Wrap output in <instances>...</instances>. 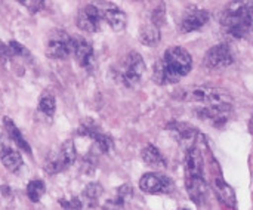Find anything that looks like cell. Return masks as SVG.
<instances>
[{
	"label": "cell",
	"instance_id": "cell-11",
	"mask_svg": "<svg viewBox=\"0 0 253 210\" xmlns=\"http://www.w3.org/2000/svg\"><path fill=\"white\" fill-rule=\"evenodd\" d=\"M184 166L185 176H205V157L202 153V145L185 150Z\"/></svg>",
	"mask_w": 253,
	"mask_h": 210
},
{
	"label": "cell",
	"instance_id": "cell-14",
	"mask_svg": "<svg viewBox=\"0 0 253 210\" xmlns=\"http://www.w3.org/2000/svg\"><path fill=\"white\" fill-rule=\"evenodd\" d=\"M79 65L84 70H92L95 65V52L89 40L83 37H74V50H73Z\"/></svg>",
	"mask_w": 253,
	"mask_h": 210
},
{
	"label": "cell",
	"instance_id": "cell-32",
	"mask_svg": "<svg viewBox=\"0 0 253 210\" xmlns=\"http://www.w3.org/2000/svg\"><path fill=\"white\" fill-rule=\"evenodd\" d=\"M0 56H1L3 59H10V58L13 56L12 52H10V49H9V46L4 44L1 40H0Z\"/></svg>",
	"mask_w": 253,
	"mask_h": 210
},
{
	"label": "cell",
	"instance_id": "cell-6",
	"mask_svg": "<svg viewBox=\"0 0 253 210\" xmlns=\"http://www.w3.org/2000/svg\"><path fill=\"white\" fill-rule=\"evenodd\" d=\"M74 50V39L65 30H52L47 40L44 53L52 59H64Z\"/></svg>",
	"mask_w": 253,
	"mask_h": 210
},
{
	"label": "cell",
	"instance_id": "cell-3",
	"mask_svg": "<svg viewBox=\"0 0 253 210\" xmlns=\"http://www.w3.org/2000/svg\"><path fill=\"white\" fill-rule=\"evenodd\" d=\"M175 98L184 102H200L205 105H233V95L227 89L212 86H191L181 89Z\"/></svg>",
	"mask_w": 253,
	"mask_h": 210
},
{
	"label": "cell",
	"instance_id": "cell-10",
	"mask_svg": "<svg viewBox=\"0 0 253 210\" xmlns=\"http://www.w3.org/2000/svg\"><path fill=\"white\" fill-rule=\"evenodd\" d=\"M101 18H102V13L95 4H84L79 9L76 24L82 31L96 33L99 30Z\"/></svg>",
	"mask_w": 253,
	"mask_h": 210
},
{
	"label": "cell",
	"instance_id": "cell-16",
	"mask_svg": "<svg viewBox=\"0 0 253 210\" xmlns=\"http://www.w3.org/2000/svg\"><path fill=\"white\" fill-rule=\"evenodd\" d=\"M141 157H142L144 163H145L147 166H150V168H154V169H166V168H168V160H166V157L162 154V151H160L157 147H154V145H151V144H148V145L142 150Z\"/></svg>",
	"mask_w": 253,
	"mask_h": 210
},
{
	"label": "cell",
	"instance_id": "cell-12",
	"mask_svg": "<svg viewBox=\"0 0 253 210\" xmlns=\"http://www.w3.org/2000/svg\"><path fill=\"white\" fill-rule=\"evenodd\" d=\"M185 188L190 200L194 205L203 206L206 203L209 187L205 176H185Z\"/></svg>",
	"mask_w": 253,
	"mask_h": 210
},
{
	"label": "cell",
	"instance_id": "cell-9",
	"mask_svg": "<svg viewBox=\"0 0 253 210\" xmlns=\"http://www.w3.org/2000/svg\"><path fill=\"white\" fill-rule=\"evenodd\" d=\"M139 188L147 194H170L175 190V182L166 175L151 172L139 179Z\"/></svg>",
	"mask_w": 253,
	"mask_h": 210
},
{
	"label": "cell",
	"instance_id": "cell-20",
	"mask_svg": "<svg viewBox=\"0 0 253 210\" xmlns=\"http://www.w3.org/2000/svg\"><path fill=\"white\" fill-rule=\"evenodd\" d=\"M162 40V34H160V28L157 25L151 24H145L141 27L139 30V42L144 46H157Z\"/></svg>",
	"mask_w": 253,
	"mask_h": 210
},
{
	"label": "cell",
	"instance_id": "cell-19",
	"mask_svg": "<svg viewBox=\"0 0 253 210\" xmlns=\"http://www.w3.org/2000/svg\"><path fill=\"white\" fill-rule=\"evenodd\" d=\"M0 162H1V165L9 172H13V173H16L22 168V165H24L21 153L16 151V150H12L9 147H3L1 148V151H0Z\"/></svg>",
	"mask_w": 253,
	"mask_h": 210
},
{
	"label": "cell",
	"instance_id": "cell-7",
	"mask_svg": "<svg viewBox=\"0 0 253 210\" xmlns=\"http://www.w3.org/2000/svg\"><path fill=\"white\" fill-rule=\"evenodd\" d=\"M234 62V53L228 43H219L212 46L203 58V65L208 70L227 68Z\"/></svg>",
	"mask_w": 253,
	"mask_h": 210
},
{
	"label": "cell",
	"instance_id": "cell-26",
	"mask_svg": "<svg viewBox=\"0 0 253 210\" xmlns=\"http://www.w3.org/2000/svg\"><path fill=\"white\" fill-rule=\"evenodd\" d=\"M125 208H126V200L116 194L113 199H108L104 203L102 210H125Z\"/></svg>",
	"mask_w": 253,
	"mask_h": 210
},
{
	"label": "cell",
	"instance_id": "cell-8",
	"mask_svg": "<svg viewBox=\"0 0 253 210\" xmlns=\"http://www.w3.org/2000/svg\"><path fill=\"white\" fill-rule=\"evenodd\" d=\"M196 117L202 122L211 123L215 127L224 126L233 113V105H203L193 110Z\"/></svg>",
	"mask_w": 253,
	"mask_h": 210
},
{
	"label": "cell",
	"instance_id": "cell-15",
	"mask_svg": "<svg viewBox=\"0 0 253 210\" xmlns=\"http://www.w3.org/2000/svg\"><path fill=\"white\" fill-rule=\"evenodd\" d=\"M212 187H213V191H215L218 200L222 205H225L227 208H230V209L233 210L237 209V197H236V193L231 188V185L221 175L213 179Z\"/></svg>",
	"mask_w": 253,
	"mask_h": 210
},
{
	"label": "cell",
	"instance_id": "cell-13",
	"mask_svg": "<svg viewBox=\"0 0 253 210\" xmlns=\"http://www.w3.org/2000/svg\"><path fill=\"white\" fill-rule=\"evenodd\" d=\"M211 19V13L206 9H188L181 21L182 33H193L205 27Z\"/></svg>",
	"mask_w": 253,
	"mask_h": 210
},
{
	"label": "cell",
	"instance_id": "cell-1",
	"mask_svg": "<svg viewBox=\"0 0 253 210\" xmlns=\"http://www.w3.org/2000/svg\"><path fill=\"white\" fill-rule=\"evenodd\" d=\"M193 70V58L190 52L181 46H170L165 50L163 58L156 62L153 80L160 84H175Z\"/></svg>",
	"mask_w": 253,
	"mask_h": 210
},
{
	"label": "cell",
	"instance_id": "cell-29",
	"mask_svg": "<svg viewBox=\"0 0 253 210\" xmlns=\"http://www.w3.org/2000/svg\"><path fill=\"white\" fill-rule=\"evenodd\" d=\"M165 19H166V10H165V7H163V6L156 7V9L153 10V13H151V21H153V24L157 25V27L160 28V25L165 24Z\"/></svg>",
	"mask_w": 253,
	"mask_h": 210
},
{
	"label": "cell",
	"instance_id": "cell-31",
	"mask_svg": "<svg viewBox=\"0 0 253 210\" xmlns=\"http://www.w3.org/2000/svg\"><path fill=\"white\" fill-rule=\"evenodd\" d=\"M117 196L122 197V199H125V200L127 202V200L132 199V196H133V188H132L130 185H127V184H123L122 187L117 188Z\"/></svg>",
	"mask_w": 253,
	"mask_h": 210
},
{
	"label": "cell",
	"instance_id": "cell-25",
	"mask_svg": "<svg viewBox=\"0 0 253 210\" xmlns=\"http://www.w3.org/2000/svg\"><path fill=\"white\" fill-rule=\"evenodd\" d=\"M101 154H108L114 150V141L110 135L107 133H99L96 138H95V145H93Z\"/></svg>",
	"mask_w": 253,
	"mask_h": 210
},
{
	"label": "cell",
	"instance_id": "cell-30",
	"mask_svg": "<svg viewBox=\"0 0 253 210\" xmlns=\"http://www.w3.org/2000/svg\"><path fill=\"white\" fill-rule=\"evenodd\" d=\"M19 3L24 4L31 13H37L44 7V1H42V0H21Z\"/></svg>",
	"mask_w": 253,
	"mask_h": 210
},
{
	"label": "cell",
	"instance_id": "cell-5",
	"mask_svg": "<svg viewBox=\"0 0 253 210\" xmlns=\"http://www.w3.org/2000/svg\"><path fill=\"white\" fill-rule=\"evenodd\" d=\"M77 157V151H76V145L73 139H67L56 153L49 154V157L46 159L43 169L46 173L49 175H56L61 173L64 170H67Z\"/></svg>",
	"mask_w": 253,
	"mask_h": 210
},
{
	"label": "cell",
	"instance_id": "cell-24",
	"mask_svg": "<svg viewBox=\"0 0 253 210\" xmlns=\"http://www.w3.org/2000/svg\"><path fill=\"white\" fill-rule=\"evenodd\" d=\"M37 110H39V113L44 114L46 117H53V114L56 111V99H55V96L50 95V93H44L39 99Z\"/></svg>",
	"mask_w": 253,
	"mask_h": 210
},
{
	"label": "cell",
	"instance_id": "cell-17",
	"mask_svg": "<svg viewBox=\"0 0 253 210\" xmlns=\"http://www.w3.org/2000/svg\"><path fill=\"white\" fill-rule=\"evenodd\" d=\"M102 18L114 31H123L127 24V15L119 7H107L102 10Z\"/></svg>",
	"mask_w": 253,
	"mask_h": 210
},
{
	"label": "cell",
	"instance_id": "cell-4",
	"mask_svg": "<svg viewBox=\"0 0 253 210\" xmlns=\"http://www.w3.org/2000/svg\"><path fill=\"white\" fill-rule=\"evenodd\" d=\"M113 73V79L116 82H120L123 86L133 89L136 86H139L144 73H145V62L142 59V56L133 50L130 53H127V56L123 59L120 67H114L111 70Z\"/></svg>",
	"mask_w": 253,
	"mask_h": 210
},
{
	"label": "cell",
	"instance_id": "cell-18",
	"mask_svg": "<svg viewBox=\"0 0 253 210\" xmlns=\"http://www.w3.org/2000/svg\"><path fill=\"white\" fill-rule=\"evenodd\" d=\"M3 125H4V129H6L9 138L15 142V145H16L19 150L25 151L28 156H31V154H33V153H31V147H30V144L27 142V139L24 138L22 132L16 127V125L13 123V120L9 119V117H3Z\"/></svg>",
	"mask_w": 253,
	"mask_h": 210
},
{
	"label": "cell",
	"instance_id": "cell-33",
	"mask_svg": "<svg viewBox=\"0 0 253 210\" xmlns=\"http://www.w3.org/2000/svg\"><path fill=\"white\" fill-rule=\"evenodd\" d=\"M176 210H190V209H176Z\"/></svg>",
	"mask_w": 253,
	"mask_h": 210
},
{
	"label": "cell",
	"instance_id": "cell-28",
	"mask_svg": "<svg viewBox=\"0 0 253 210\" xmlns=\"http://www.w3.org/2000/svg\"><path fill=\"white\" fill-rule=\"evenodd\" d=\"M7 46H9V49H10L13 56H25V58L30 56V50L25 46H22L19 42H16V40H10L7 43Z\"/></svg>",
	"mask_w": 253,
	"mask_h": 210
},
{
	"label": "cell",
	"instance_id": "cell-23",
	"mask_svg": "<svg viewBox=\"0 0 253 210\" xmlns=\"http://www.w3.org/2000/svg\"><path fill=\"white\" fill-rule=\"evenodd\" d=\"M46 193V185L42 179H33L27 185V196L33 203H39Z\"/></svg>",
	"mask_w": 253,
	"mask_h": 210
},
{
	"label": "cell",
	"instance_id": "cell-2",
	"mask_svg": "<svg viewBox=\"0 0 253 210\" xmlns=\"http://www.w3.org/2000/svg\"><path fill=\"white\" fill-rule=\"evenodd\" d=\"M219 24L234 39L246 37L253 28V1H231L219 16Z\"/></svg>",
	"mask_w": 253,
	"mask_h": 210
},
{
	"label": "cell",
	"instance_id": "cell-21",
	"mask_svg": "<svg viewBox=\"0 0 253 210\" xmlns=\"http://www.w3.org/2000/svg\"><path fill=\"white\" fill-rule=\"evenodd\" d=\"M102 191L104 190H102V185L101 184H98V182L87 184L86 188L82 193V202H83V205H86L90 209L96 208L98 203H99V199L102 196Z\"/></svg>",
	"mask_w": 253,
	"mask_h": 210
},
{
	"label": "cell",
	"instance_id": "cell-22",
	"mask_svg": "<svg viewBox=\"0 0 253 210\" xmlns=\"http://www.w3.org/2000/svg\"><path fill=\"white\" fill-rule=\"evenodd\" d=\"M101 133L99 130V126L98 123L93 120V119H83L79 125V129H77V135L79 136H84V138H90L95 141V138Z\"/></svg>",
	"mask_w": 253,
	"mask_h": 210
},
{
	"label": "cell",
	"instance_id": "cell-27",
	"mask_svg": "<svg viewBox=\"0 0 253 210\" xmlns=\"http://www.w3.org/2000/svg\"><path fill=\"white\" fill-rule=\"evenodd\" d=\"M59 205L64 210H82L83 209V202L79 197H71V199H61Z\"/></svg>",
	"mask_w": 253,
	"mask_h": 210
}]
</instances>
